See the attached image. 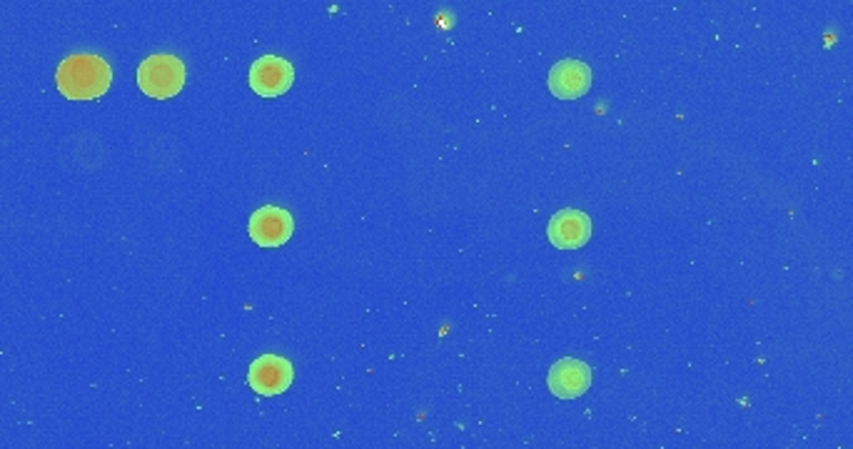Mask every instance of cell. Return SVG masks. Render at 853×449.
I'll use <instances>...</instances> for the list:
<instances>
[{"mask_svg":"<svg viewBox=\"0 0 853 449\" xmlns=\"http://www.w3.org/2000/svg\"><path fill=\"white\" fill-rule=\"evenodd\" d=\"M292 83H295V67L284 61V58L262 55L250 67V87L258 95H282L284 91H290Z\"/></svg>","mask_w":853,"mask_h":449,"instance_id":"obj_4","label":"cell"},{"mask_svg":"<svg viewBox=\"0 0 853 449\" xmlns=\"http://www.w3.org/2000/svg\"><path fill=\"white\" fill-rule=\"evenodd\" d=\"M137 85L141 91L158 101H168V97L178 95L185 85V65L180 58L170 53H158L145 58L137 67Z\"/></svg>","mask_w":853,"mask_h":449,"instance_id":"obj_2","label":"cell"},{"mask_svg":"<svg viewBox=\"0 0 853 449\" xmlns=\"http://www.w3.org/2000/svg\"><path fill=\"white\" fill-rule=\"evenodd\" d=\"M111 65H107L101 55L93 53H77L65 58V61L58 65L55 73L58 91L65 97H71V101H93V97H101L107 87H111Z\"/></svg>","mask_w":853,"mask_h":449,"instance_id":"obj_1","label":"cell"},{"mask_svg":"<svg viewBox=\"0 0 853 449\" xmlns=\"http://www.w3.org/2000/svg\"><path fill=\"white\" fill-rule=\"evenodd\" d=\"M292 230H295L292 215L288 210L272 208V205H264V208L254 210L250 215V222H248L250 238L258 242L260 248L284 246V242L292 238Z\"/></svg>","mask_w":853,"mask_h":449,"instance_id":"obj_3","label":"cell"},{"mask_svg":"<svg viewBox=\"0 0 853 449\" xmlns=\"http://www.w3.org/2000/svg\"><path fill=\"white\" fill-rule=\"evenodd\" d=\"M547 385L559 399L582 397L592 385V367L582 363V359L564 357L549 369Z\"/></svg>","mask_w":853,"mask_h":449,"instance_id":"obj_6","label":"cell"},{"mask_svg":"<svg viewBox=\"0 0 853 449\" xmlns=\"http://www.w3.org/2000/svg\"><path fill=\"white\" fill-rule=\"evenodd\" d=\"M292 365L278 355H262L248 369V383L258 395H280L292 385Z\"/></svg>","mask_w":853,"mask_h":449,"instance_id":"obj_5","label":"cell"},{"mask_svg":"<svg viewBox=\"0 0 853 449\" xmlns=\"http://www.w3.org/2000/svg\"><path fill=\"white\" fill-rule=\"evenodd\" d=\"M547 238L559 250H576L592 238V220L580 210H559L549 220Z\"/></svg>","mask_w":853,"mask_h":449,"instance_id":"obj_7","label":"cell"},{"mask_svg":"<svg viewBox=\"0 0 853 449\" xmlns=\"http://www.w3.org/2000/svg\"><path fill=\"white\" fill-rule=\"evenodd\" d=\"M592 85V71L590 65L582 61H559L552 71H549V91L562 101H574L582 97Z\"/></svg>","mask_w":853,"mask_h":449,"instance_id":"obj_8","label":"cell"}]
</instances>
